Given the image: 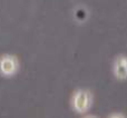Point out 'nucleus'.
Here are the masks:
<instances>
[{
	"instance_id": "1",
	"label": "nucleus",
	"mask_w": 127,
	"mask_h": 118,
	"mask_svg": "<svg viewBox=\"0 0 127 118\" xmlns=\"http://www.w3.org/2000/svg\"><path fill=\"white\" fill-rule=\"evenodd\" d=\"M92 95L88 90L80 89L75 92L72 97V107L77 113H85L92 105Z\"/></svg>"
},
{
	"instance_id": "2",
	"label": "nucleus",
	"mask_w": 127,
	"mask_h": 118,
	"mask_svg": "<svg viewBox=\"0 0 127 118\" xmlns=\"http://www.w3.org/2000/svg\"><path fill=\"white\" fill-rule=\"evenodd\" d=\"M113 74L114 77L118 80H126L127 79V56L119 55L113 63Z\"/></svg>"
},
{
	"instance_id": "3",
	"label": "nucleus",
	"mask_w": 127,
	"mask_h": 118,
	"mask_svg": "<svg viewBox=\"0 0 127 118\" xmlns=\"http://www.w3.org/2000/svg\"><path fill=\"white\" fill-rule=\"evenodd\" d=\"M18 67L17 59L15 58V56L10 55H4L0 58V70L3 74H12Z\"/></svg>"
},
{
	"instance_id": "4",
	"label": "nucleus",
	"mask_w": 127,
	"mask_h": 118,
	"mask_svg": "<svg viewBox=\"0 0 127 118\" xmlns=\"http://www.w3.org/2000/svg\"><path fill=\"white\" fill-rule=\"evenodd\" d=\"M108 118H125V117L121 114H113V115H110Z\"/></svg>"
},
{
	"instance_id": "5",
	"label": "nucleus",
	"mask_w": 127,
	"mask_h": 118,
	"mask_svg": "<svg viewBox=\"0 0 127 118\" xmlns=\"http://www.w3.org/2000/svg\"><path fill=\"white\" fill-rule=\"evenodd\" d=\"M85 118H96V117H94V116H87V117H85Z\"/></svg>"
}]
</instances>
